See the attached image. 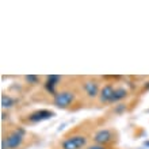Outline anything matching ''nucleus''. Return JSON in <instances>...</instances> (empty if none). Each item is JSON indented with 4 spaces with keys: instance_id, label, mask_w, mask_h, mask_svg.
Returning a JSON list of instances; mask_svg holds the SVG:
<instances>
[{
    "instance_id": "obj_12",
    "label": "nucleus",
    "mask_w": 149,
    "mask_h": 149,
    "mask_svg": "<svg viewBox=\"0 0 149 149\" xmlns=\"http://www.w3.org/2000/svg\"><path fill=\"white\" fill-rule=\"evenodd\" d=\"M123 110H125V104H119V106L115 107V113H121Z\"/></svg>"
},
{
    "instance_id": "obj_5",
    "label": "nucleus",
    "mask_w": 149,
    "mask_h": 149,
    "mask_svg": "<svg viewBox=\"0 0 149 149\" xmlns=\"http://www.w3.org/2000/svg\"><path fill=\"white\" fill-rule=\"evenodd\" d=\"M111 138H113V134H111L110 130H107V129L99 130V132H96V134L94 136V140L98 145H104V144L111 141Z\"/></svg>"
},
{
    "instance_id": "obj_13",
    "label": "nucleus",
    "mask_w": 149,
    "mask_h": 149,
    "mask_svg": "<svg viewBox=\"0 0 149 149\" xmlns=\"http://www.w3.org/2000/svg\"><path fill=\"white\" fill-rule=\"evenodd\" d=\"M87 149H106L103 145H91L90 148H87Z\"/></svg>"
},
{
    "instance_id": "obj_9",
    "label": "nucleus",
    "mask_w": 149,
    "mask_h": 149,
    "mask_svg": "<svg viewBox=\"0 0 149 149\" xmlns=\"http://www.w3.org/2000/svg\"><path fill=\"white\" fill-rule=\"evenodd\" d=\"M126 95H127V92H126L125 88H117V90L114 91V95H113V98H111L110 103H115L118 100H121V99L126 98Z\"/></svg>"
},
{
    "instance_id": "obj_10",
    "label": "nucleus",
    "mask_w": 149,
    "mask_h": 149,
    "mask_svg": "<svg viewBox=\"0 0 149 149\" xmlns=\"http://www.w3.org/2000/svg\"><path fill=\"white\" fill-rule=\"evenodd\" d=\"M14 103H15V100H14L11 96H8V95H1V106L3 107L8 109V107L14 106Z\"/></svg>"
},
{
    "instance_id": "obj_2",
    "label": "nucleus",
    "mask_w": 149,
    "mask_h": 149,
    "mask_svg": "<svg viewBox=\"0 0 149 149\" xmlns=\"http://www.w3.org/2000/svg\"><path fill=\"white\" fill-rule=\"evenodd\" d=\"M74 100V94L71 91H61L54 96V104L60 109H65Z\"/></svg>"
},
{
    "instance_id": "obj_1",
    "label": "nucleus",
    "mask_w": 149,
    "mask_h": 149,
    "mask_svg": "<svg viewBox=\"0 0 149 149\" xmlns=\"http://www.w3.org/2000/svg\"><path fill=\"white\" fill-rule=\"evenodd\" d=\"M24 130L16 129L12 133H10L6 138L1 140V149H16L22 145L24 140Z\"/></svg>"
},
{
    "instance_id": "obj_7",
    "label": "nucleus",
    "mask_w": 149,
    "mask_h": 149,
    "mask_svg": "<svg viewBox=\"0 0 149 149\" xmlns=\"http://www.w3.org/2000/svg\"><path fill=\"white\" fill-rule=\"evenodd\" d=\"M83 87H84V91L87 92V95H88V96H91V98H95V96L99 94L98 84H96L95 81H91V80H90V81H86Z\"/></svg>"
},
{
    "instance_id": "obj_8",
    "label": "nucleus",
    "mask_w": 149,
    "mask_h": 149,
    "mask_svg": "<svg viewBox=\"0 0 149 149\" xmlns=\"http://www.w3.org/2000/svg\"><path fill=\"white\" fill-rule=\"evenodd\" d=\"M114 91L115 90L113 88V86H104L103 90L100 91V100H102V102H111Z\"/></svg>"
},
{
    "instance_id": "obj_6",
    "label": "nucleus",
    "mask_w": 149,
    "mask_h": 149,
    "mask_svg": "<svg viewBox=\"0 0 149 149\" xmlns=\"http://www.w3.org/2000/svg\"><path fill=\"white\" fill-rule=\"evenodd\" d=\"M60 80H61V76H57V74H50V76H47L46 79V84H45V87H46V90L50 92L52 95H57V92H56V86L60 83Z\"/></svg>"
},
{
    "instance_id": "obj_4",
    "label": "nucleus",
    "mask_w": 149,
    "mask_h": 149,
    "mask_svg": "<svg viewBox=\"0 0 149 149\" xmlns=\"http://www.w3.org/2000/svg\"><path fill=\"white\" fill-rule=\"evenodd\" d=\"M54 117V113L50 110H38V111H34L29 115V121L30 122H42V121H47L50 118Z\"/></svg>"
},
{
    "instance_id": "obj_11",
    "label": "nucleus",
    "mask_w": 149,
    "mask_h": 149,
    "mask_svg": "<svg viewBox=\"0 0 149 149\" xmlns=\"http://www.w3.org/2000/svg\"><path fill=\"white\" fill-rule=\"evenodd\" d=\"M24 80L27 83H30V84H37V83L39 81V79L37 77V76H34V74H27V76L24 77Z\"/></svg>"
},
{
    "instance_id": "obj_3",
    "label": "nucleus",
    "mask_w": 149,
    "mask_h": 149,
    "mask_svg": "<svg viewBox=\"0 0 149 149\" xmlns=\"http://www.w3.org/2000/svg\"><path fill=\"white\" fill-rule=\"evenodd\" d=\"M87 144V138L84 136H73V137L67 138L61 144L63 149H81Z\"/></svg>"
}]
</instances>
